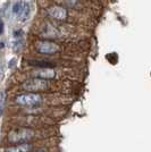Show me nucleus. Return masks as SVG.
<instances>
[{
  "mask_svg": "<svg viewBox=\"0 0 151 152\" xmlns=\"http://www.w3.org/2000/svg\"><path fill=\"white\" fill-rule=\"evenodd\" d=\"M45 12L50 18L55 19V20L63 22L68 18V12H67L66 7L62 6V5H52V6L48 7L45 9Z\"/></svg>",
  "mask_w": 151,
  "mask_h": 152,
  "instance_id": "nucleus-5",
  "label": "nucleus"
},
{
  "mask_svg": "<svg viewBox=\"0 0 151 152\" xmlns=\"http://www.w3.org/2000/svg\"><path fill=\"white\" fill-rule=\"evenodd\" d=\"M29 15H30V4H29L27 1H25L23 7H22V10H21V13H19V15L17 17L19 18V20L24 22V20L27 19Z\"/></svg>",
  "mask_w": 151,
  "mask_h": 152,
  "instance_id": "nucleus-8",
  "label": "nucleus"
},
{
  "mask_svg": "<svg viewBox=\"0 0 151 152\" xmlns=\"http://www.w3.org/2000/svg\"><path fill=\"white\" fill-rule=\"evenodd\" d=\"M47 95L40 94V93H34V92H26V93H21L16 95L14 101L16 104L22 106V107H38L41 103H44L47 101Z\"/></svg>",
  "mask_w": 151,
  "mask_h": 152,
  "instance_id": "nucleus-3",
  "label": "nucleus"
},
{
  "mask_svg": "<svg viewBox=\"0 0 151 152\" xmlns=\"http://www.w3.org/2000/svg\"><path fill=\"white\" fill-rule=\"evenodd\" d=\"M34 48H35L37 52L41 53V55H47V56L55 55L60 51V45L51 40H39L35 42Z\"/></svg>",
  "mask_w": 151,
  "mask_h": 152,
  "instance_id": "nucleus-4",
  "label": "nucleus"
},
{
  "mask_svg": "<svg viewBox=\"0 0 151 152\" xmlns=\"http://www.w3.org/2000/svg\"><path fill=\"white\" fill-rule=\"evenodd\" d=\"M32 148H33V145L31 143H22V144H15L13 146H8L4 150V152H29Z\"/></svg>",
  "mask_w": 151,
  "mask_h": 152,
  "instance_id": "nucleus-7",
  "label": "nucleus"
},
{
  "mask_svg": "<svg viewBox=\"0 0 151 152\" xmlns=\"http://www.w3.org/2000/svg\"><path fill=\"white\" fill-rule=\"evenodd\" d=\"M21 88L27 91V92H34V93H40V92H49L52 89V83L50 80H43V78H38V77H30L22 83Z\"/></svg>",
  "mask_w": 151,
  "mask_h": 152,
  "instance_id": "nucleus-2",
  "label": "nucleus"
},
{
  "mask_svg": "<svg viewBox=\"0 0 151 152\" xmlns=\"http://www.w3.org/2000/svg\"><path fill=\"white\" fill-rule=\"evenodd\" d=\"M57 74H58V72L52 67H40V68H37V69H33L30 72L31 77H38V78L50 80V81L56 78Z\"/></svg>",
  "mask_w": 151,
  "mask_h": 152,
  "instance_id": "nucleus-6",
  "label": "nucleus"
},
{
  "mask_svg": "<svg viewBox=\"0 0 151 152\" xmlns=\"http://www.w3.org/2000/svg\"><path fill=\"white\" fill-rule=\"evenodd\" d=\"M37 152H44V151H37Z\"/></svg>",
  "mask_w": 151,
  "mask_h": 152,
  "instance_id": "nucleus-11",
  "label": "nucleus"
},
{
  "mask_svg": "<svg viewBox=\"0 0 151 152\" xmlns=\"http://www.w3.org/2000/svg\"><path fill=\"white\" fill-rule=\"evenodd\" d=\"M23 5H24V2H23V1H21V0L16 1V2L14 4L13 7H12V12H13L14 15L18 16L19 13H21V10H22V7H23Z\"/></svg>",
  "mask_w": 151,
  "mask_h": 152,
  "instance_id": "nucleus-9",
  "label": "nucleus"
},
{
  "mask_svg": "<svg viewBox=\"0 0 151 152\" xmlns=\"http://www.w3.org/2000/svg\"><path fill=\"white\" fill-rule=\"evenodd\" d=\"M5 103H6V92L1 91V111L5 109Z\"/></svg>",
  "mask_w": 151,
  "mask_h": 152,
  "instance_id": "nucleus-10",
  "label": "nucleus"
},
{
  "mask_svg": "<svg viewBox=\"0 0 151 152\" xmlns=\"http://www.w3.org/2000/svg\"><path fill=\"white\" fill-rule=\"evenodd\" d=\"M38 132L27 128V127H22V128H15L7 134V141L12 144H22V143H29L31 140L37 137Z\"/></svg>",
  "mask_w": 151,
  "mask_h": 152,
  "instance_id": "nucleus-1",
  "label": "nucleus"
}]
</instances>
